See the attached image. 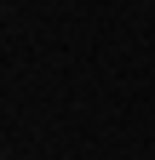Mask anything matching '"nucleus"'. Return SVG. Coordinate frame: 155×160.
<instances>
[]
</instances>
